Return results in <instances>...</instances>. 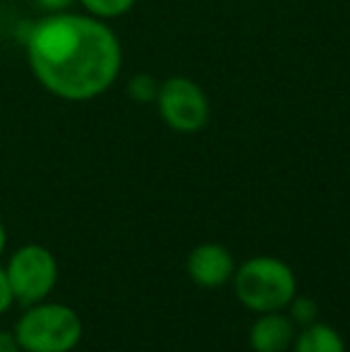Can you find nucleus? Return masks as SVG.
<instances>
[{"label": "nucleus", "instance_id": "1", "mask_svg": "<svg viewBox=\"0 0 350 352\" xmlns=\"http://www.w3.org/2000/svg\"><path fill=\"white\" fill-rule=\"evenodd\" d=\"M27 63L36 82L63 101H91L116 84L122 48L116 32L94 14L51 12L29 32Z\"/></svg>", "mask_w": 350, "mask_h": 352}, {"label": "nucleus", "instance_id": "2", "mask_svg": "<svg viewBox=\"0 0 350 352\" xmlns=\"http://www.w3.org/2000/svg\"><path fill=\"white\" fill-rule=\"evenodd\" d=\"M82 319L72 307L36 302L14 324V338L24 352H70L82 340Z\"/></svg>", "mask_w": 350, "mask_h": 352}, {"label": "nucleus", "instance_id": "3", "mask_svg": "<svg viewBox=\"0 0 350 352\" xmlns=\"http://www.w3.org/2000/svg\"><path fill=\"white\" fill-rule=\"evenodd\" d=\"M233 287L248 309L266 314L290 305L298 292V280L285 261L276 256H252L235 271Z\"/></svg>", "mask_w": 350, "mask_h": 352}, {"label": "nucleus", "instance_id": "4", "mask_svg": "<svg viewBox=\"0 0 350 352\" xmlns=\"http://www.w3.org/2000/svg\"><path fill=\"white\" fill-rule=\"evenodd\" d=\"M5 271H8L14 300L27 307L46 300L58 283L56 256L41 245L19 247V250L10 256Z\"/></svg>", "mask_w": 350, "mask_h": 352}, {"label": "nucleus", "instance_id": "5", "mask_svg": "<svg viewBox=\"0 0 350 352\" xmlns=\"http://www.w3.org/2000/svg\"><path fill=\"white\" fill-rule=\"evenodd\" d=\"M156 106L164 118V122L175 132L192 135L199 132L209 122V98L204 89L190 77H168L159 87Z\"/></svg>", "mask_w": 350, "mask_h": 352}, {"label": "nucleus", "instance_id": "6", "mask_svg": "<svg viewBox=\"0 0 350 352\" xmlns=\"http://www.w3.org/2000/svg\"><path fill=\"white\" fill-rule=\"evenodd\" d=\"M187 274L199 287H221L235 276L233 254L219 242L197 245L187 256Z\"/></svg>", "mask_w": 350, "mask_h": 352}, {"label": "nucleus", "instance_id": "7", "mask_svg": "<svg viewBox=\"0 0 350 352\" xmlns=\"http://www.w3.org/2000/svg\"><path fill=\"white\" fill-rule=\"evenodd\" d=\"M293 319L278 311H266L250 329V348L254 352H283L293 345Z\"/></svg>", "mask_w": 350, "mask_h": 352}, {"label": "nucleus", "instance_id": "8", "mask_svg": "<svg viewBox=\"0 0 350 352\" xmlns=\"http://www.w3.org/2000/svg\"><path fill=\"white\" fill-rule=\"evenodd\" d=\"M295 343V352H346L341 333L329 324H309Z\"/></svg>", "mask_w": 350, "mask_h": 352}, {"label": "nucleus", "instance_id": "9", "mask_svg": "<svg viewBox=\"0 0 350 352\" xmlns=\"http://www.w3.org/2000/svg\"><path fill=\"white\" fill-rule=\"evenodd\" d=\"M159 87L161 84L156 82V77H151V74H146V72H140L127 82V96L135 103H151L159 96Z\"/></svg>", "mask_w": 350, "mask_h": 352}, {"label": "nucleus", "instance_id": "10", "mask_svg": "<svg viewBox=\"0 0 350 352\" xmlns=\"http://www.w3.org/2000/svg\"><path fill=\"white\" fill-rule=\"evenodd\" d=\"M80 3L89 14H94V17L113 19V17L125 14L127 10H132L135 0H80Z\"/></svg>", "mask_w": 350, "mask_h": 352}, {"label": "nucleus", "instance_id": "11", "mask_svg": "<svg viewBox=\"0 0 350 352\" xmlns=\"http://www.w3.org/2000/svg\"><path fill=\"white\" fill-rule=\"evenodd\" d=\"M290 319L298 321V324H314V319H317L319 314V307L314 300H309V297H298L295 295L293 300H290Z\"/></svg>", "mask_w": 350, "mask_h": 352}, {"label": "nucleus", "instance_id": "12", "mask_svg": "<svg viewBox=\"0 0 350 352\" xmlns=\"http://www.w3.org/2000/svg\"><path fill=\"white\" fill-rule=\"evenodd\" d=\"M14 302L17 300H14V292H12V285H10L8 271L0 269V314H5Z\"/></svg>", "mask_w": 350, "mask_h": 352}, {"label": "nucleus", "instance_id": "13", "mask_svg": "<svg viewBox=\"0 0 350 352\" xmlns=\"http://www.w3.org/2000/svg\"><path fill=\"white\" fill-rule=\"evenodd\" d=\"M75 0H36V5L41 10H46L48 14L51 12H65Z\"/></svg>", "mask_w": 350, "mask_h": 352}, {"label": "nucleus", "instance_id": "14", "mask_svg": "<svg viewBox=\"0 0 350 352\" xmlns=\"http://www.w3.org/2000/svg\"><path fill=\"white\" fill-rule=\"evenodd\" d=\"M0 352H24V350L19 348L14 333H10V331H0Z\"/></svg>", "mask_w": 350, "mask_h": 352}, {"label": "nucleus", "instance_id": "15", "mask_svg": "<svg viewBox=\"0 0 350 352\" xmlns=\"http://www.w3.org/2000/svg\"><path fill=\"white\" fill-rule=\"evenodd\" d=\"M5 245H8V230H5V223H3V218H0V256H3V252H5Z\"/></svg>", "mask_w": 350, "mask_h": 352}]
</instances>
